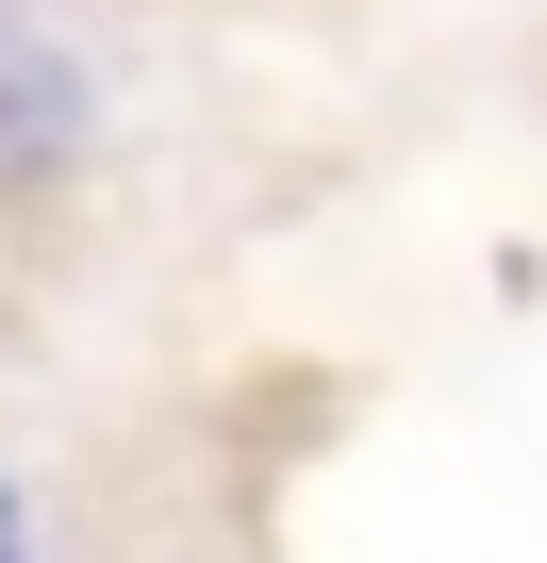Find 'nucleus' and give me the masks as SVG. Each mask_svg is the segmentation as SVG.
I'll return each instance as SVG.
<instances>
[{
    "label": "nucleus",
    "mask_w": 547,
    "mask_h": 563,
    "mask_svg": "<svg viewBox=\"0 0 547 563\" xmlns=\"http://www.w3.org/2000/svg\"><path fill=\"white\" fill-rule=\"evenodd\" d=\"M67 150H84V84L34 34H0V166H67Z\"/></svg>",
    "instance_id": "nucleus-1"
},
{
    "label": "nucleus",
    "mask_w": 547,
    "mask_h": 563,
    "mask_svg": "<svg viewBox=\"0 0 547 563\" xmlns=\"http://www.w3.org/2000/svg\"><path fill=\"white\" fill-rule=\"evenodd\" d=\"M0 563H34V530H18V497H0Z\"/></svg>",
    "instance_id": "nucleus-2"
}]
</instances>
